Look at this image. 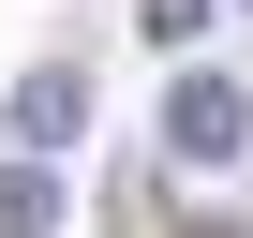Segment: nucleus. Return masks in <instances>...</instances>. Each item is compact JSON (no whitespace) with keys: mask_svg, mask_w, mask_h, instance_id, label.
Listing matches in <instances>:
<instances>
[{"mask_svg":"<svg viewBox=\"0 0 253 238\" xmlns=\"http://www.w3.org/2000/svg\"><path fill=\"white\" fill-rule=\"evenodd\" d=\"M179 238H238V223H179Z\"/></svg>","mask_w":253,"mask_h":238,"instance_id":"39448f33","label":"nucleus"},{"mask_svg":"<svg viewBox=\"0 0 253 238\" xmlns=\"http://www.w3.org/2000/svg\"><path fill=\"white\" fill-rule=\"evenodd\" d=\"M253 149V89L238 75H179L164 89V164H238Z\"/></svg>","mask_w":253,"mask_h":238,"instance_id":"f257e3e1","label":"nucleus"},{"mask_svg":"<svg viewBox=\"0 0 253 238\" xmlns=\"http://www.w3.org/2000/svg\"><path fill=\"white\" fill-rule=\"evenodd\" d=\"M0 134H15L30 164H60V149L89 134V75H75V60H30V75H15V104H0Z\"/></svg>","mask_w":253,"mask_h":238,"instance_id":"f03ea898","label":"nucleus"},{"mask_svg":"<svg viewBox=\"0 0 253 238\" xmlns=\"http://www.w3.org/2000/svg\"><path fill=\"white\" fill-rule=\"evenodd\" d=\"M0 238H60V164L0 149Z\"/></svg>","mask_w":253,"mask_h":238,"instance_id":"7ed1b4c3","label":"nucleus"},{"mask_svg":"<svg viewBox=\"0 0 253 238\" xmlns=\"http://www.w3.org/2000/svg\"><path fill=\"white\" fill-rule=\"evenodd\" d=\"M134 30H149V45H194V30H209V0H134Z\"/></svg>","mask_w":253,"mask_h":238,"instance_id":"20e7f679","label":"nucleus"}]
</instances>
